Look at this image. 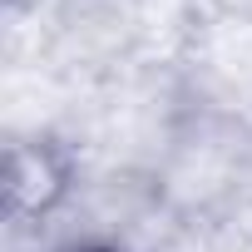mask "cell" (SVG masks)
<instances>
[{"mask_svg":"<svg viewBox=\"0 0 252 252\" xmlns=\"http://www.w3.org/2000/svg\"><path fill=\"white\" fill-rule=\"evenodd\" d=\"M55 252H119V247H109V242H64V247H55Z\"/></svg>","mask_w":252,"mask_h":252,"instance_id":"obj_2","label":"cell"},{"mask_svg":"<svg viewBox=\"0 0 252 252\" xmlns=\"http://www.w3.org/2000/svg\"><path fill=\"white\" fill-rule=\"evenodd\" d=\"M69 178H74L69 154L55 139L10 144V154H5V213L15 222L50 218L69 198Z\"/></svg>","mask_w":252,"mask_h":252,"instance_id":"obj_1","label":"cell"}]
</instances>
